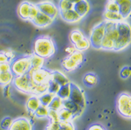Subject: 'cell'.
<instances>
[{
    "label": "cell",
    "instance_id": "cell-1",
    "mask_svg": "<svg viewBox=\"0 0 131 130\" xmlns=\"http://www.w3.org/2000/svg\"><path fill=\"white\" fill-rule=\"evenodd\" d=\"M13 83L15 88L20 92L37 97L47 93L48 90V84H36L31 80L29 73L23 76L14 77Z\"/></svg>",
    "mask_w": 131,
    "mask_h": 130
},
{
    "label": "cell",
    "instance_id": "cell-2",
    "mask_svg": "<svg viewBox=\"0 0 131 130\" xmlns=\"http://www.w3.org/2000/svg\"><path fill=\"white\" fill-rule=\"evenodd\" d=\"M33 50L34 54L47 59L54 54L56 48L52 39L48 36H44L36 38L34 43Z\"/></svg>",
    "mask_w": 131,
    "mask_h": 130
},
{
    "label": "cell",
    "instance_id": "cell-3",
    "mask_svg": "<svg viewBox=\"0 0 131 130\" xmlns=\"http://www.w3.org/2000/svg\"><path fill=\"white\" fill-rule=\"evenodd\" d=\"M118 36L117 22L106 21L105 34L101 44V49L107 51H114L118 40Z\"/></svg>",
    "mask_w": 131,
    "mask_h": 130
},
{
    "label": "cell",
    "instance_id": "cell-4",
    "mask_svg": "<svg viewBox=\"0 0 131 130\" xmlns=\"http://www.w3.org/2000/svg\"><path fill=\"white\" fill-rule=\"evenodd\" d=\"M118 40L114 48V52H120L129 47L131 42L130 26L126 20L117 22Z\"/></svg>",
    "mask_w": 131,
    "mask_h": 130
},
{
    "label": "cell",
    "instance_id": "cell-5",
    "mask_svg": "<svg viewBox=\"0 0 131 130\" xmlns=\"http://www.w3.org/2000/svg\"><path fill=\"white\" fill-rule=\"evenodd\" d=\"M84 61V56L82 52L74 51L63 58L61 61V66L67 72H73L80 67Z\"/></svg>",
    "mask_w": 131,
    "mask_h": 130
},
{
    "label": "cell",
    "instance_id": "cell-6",
    "mask_svg": "<svg viewBox=\"0 0 131 130\" xmlns=\"http://www.w3.org/2000/svg\"><path fill=\"white\" fill-rule=\"evenodd\" d=\"M31 70L30 55L15 59L10 65V71L14 77H19L27 74Z\"/></svg>",
    "mask_w": 131,
    "mask_h": 130
},
{
    "label": "cell",
    "instance_id": "cell-7",
    "mask_svg": "<svg viewBox=\"0 0 131 130\" xmlns=\"http://www.w3.org/2000/svg\"><path fill=\"white\" fill-rule=\"evenodd\" d=\"M116 110L120 115L126 118H131V97L128 93H122L116 98Z\"/></svg>",
    "mask_w": 131,
    "mask_h": 130
},
{
    "label": "cell",
    "instance_id": "cell-8",
    "mask_svg": "<svg viewBox=\"0 0 131 130\" xmlns=\"http://www.w3.org/2000/svg\"><path fill=\"white\" fill-rule=\"evenodd\" d=\"M105 20H102L101 22L96 25L92 29L89 37V42L93 48L97 50H101V44L105 34Z\"/></svg>",
    "mask_w": 131,
    "mask_h": 130
},
{
    "label": "cell",
    "instance_id": "cell-9",
    "mask_svg": "<svg viewBox=\"0 0 131 130\" xmlns=\"http://www.w3.org/2000/svg\"><path fill=\"white\" fill-rule=\"evenodd\" d=\"M71 86V93L69 96V100L76 104L77 105L84 111L86 106V100L84 91L82 88H81L78 85L73 82H70Z\"/></svg>",
    "mask_w": 131,
    "mask_h": 130
},
{
    "label": "cell",
    "instance_id": "cell-10",
    "mask_svg": "<svg viewBox=\"0 0 131 130\" xmlns=\"http://www.w3.org/2000/svg\"><path fill=\"white\" fill-rule=\"evenodd\" d=\"M31 80L37 85L48 84L52 80V73L50 70L43 68L31 70L29 73Z\"/></svg>",
    "mask_w": 131,
    "mask_h": 130
},
{
    "label": "cell",
    "instance_id": "cell-11",
    "mask_svg": "<svg viewBox=\"0 0 131 130\" xmlns=\"http://www.w3.org/2000/svg\"><path fill=\"white\" fill-rule=\"evenodd\" d=\"M40 12L54 20L59 15L58 7L50 1H43L35 4Z\"/></svg>",
    "mask_w": 131,
    "mask_h": 130
},
{
    "label": "cell",
    "instance_id": "cell-12",
    "mask_svg": "<svg viewBox=\"0 0 131 130\" xmlns=\"http://www.w3.org/2000/svg\"><path fill=\"white\" fill-rule=\"evenodd\" d=\"M8 130H33L31 121L26 117H19L13 120Z\"/></svg>",
    "mask_w": 131,
    "mask_h": 130
},
{
    "label": "cell",
    "instance_id": "cell-13",
    "mask_svg": "<svg viewBox=\"0 0 131 130\" xmlns=\"http://www.w3.org/2000/svg\"><path fill=\"white\" fill-rule=\"evenodd\" d=\"M44 130H75V125L73 121L65 122V121H56L49 122Z\"/></svg>",
    "mask_w": 131,
    "mask_h": 130
},
{
    "label": "cell",
    "instance_id": "cell-14",
    "mask_svg": "<svg viewBox=\"0 0 131 130\" xmlns=\"http://www.w3.org/2000/svg\"><path fill=\"white\" fill-rule=\"evenodd\" d=\"M54 20L52 19H51L48 16L43 14V13L40 12L39 10L35 18L31 21V22L36 27L41 28V29L48 27L52 24Z\"/></svg>",
    "mask_w": 131,
    "mask_h": 130
},
{
    "label": "cell",
    "instance_id": "cell-15",
    "mask_svg": "<svg viewBox=\"0 0 131 130\" xmlns=\"http://www.w3.org/2000/svg\"><path fill=\"white\" fill-rule=\"evenodd\" d=\"M59 15L64 22L69 24H76L80 22L82 20V18L73 9L64 11H59Z\"/></svg>",
    "mask_w": 131,
    "mask_h": 130
},
{
    "label": "cell",
    "instance_id": "cell-16",
    "mask_svg": "<svg viewBox=\"0 0 131 130\" xmlns=\"http://www.w3.org/2000/svg\"><path fill=\"white\" fill-rule=\"evenodd\" d=\"M63 107L66 108L73 113V120L80 117L84 112L83 109H82L80 107L69 99L63 100Z\"/></svg>",
    "mask_w": 131,
    "mask_h": 130
},
{
    "label": "cell",
    "instance_id": "cell-17",
    "mask_svg": "<svg viewBox=\"0 0 131 130\" xmlns=\"http://www.w3.org/2000/svg\"><path fill=\"white\" fill-rule=\"evenodd\" d=\"M90 9H91V6L87 0H81L79 2L75 4L73 6V10L82 19L88 15Z\"/></svg>",
    "mask_w": 131,
    "mask_h": 130
},
{
    "label": "cell",
    "instance_id": "cell-18",
    "mask_svg": "<svg viewBox=\"0 0 131 130\" xmlns=\"http://www.w3.org/2000/svg\"><path fill=\"white\" fill-rule=\"evenodd\" d=\"M115 2L119 7V13L124 20H126L130 16L131 0H116Z\"/></svg>",
    "mask_w": 131,
    "mask_h": 130
},
{
    "label": "cell",
    "instance_id": "cell-19",
    "mask_svg": "<svg viewBox=\"0 0 131 130\" xmlns=\"http://www.w3.org/2000/svg\"><path fill=\"white\" fill-rule=\"evenodd\" d=\"M31 5V2L29 1H24L20 3V4L18 8L17 12H18V16L22 20L28 21Z\"/></svg>",
    "mask_w": 131,
    "mask_h": 130
},
{
    "label": "cell",
    "instance_id": "cell-20",
    "mask_svg": "<svg viewBox=\"0 0 131 130\" xmlns=\"http://www.w3.org/2000/svg\"><path fill=\"white\" fill-rule=\"evenodd\" d=\"M40 106V102L39 98L34 95H31L26 102V108L28 111H29L31 114H34V113L35 112Z\"/></svg>",
    "mask_w": 131,
    "mask_h": 130
},
{
    "label": "cell",
    "instance_id": "cell-21",
    "mask_svg": "<svg viewBox=\"0 0 131 130\" xmlns=\"http://www.w3.org/2000/svg\"><path fill=\"white\" fill-rule=\"evenodd\" d=\"M51 73H52V80L54 81L60 86H64L71 82L68 78L61 72H59L57 70H54V71H51Z\"/></svg>",
    "mask_w": 131,
    "mask_h": 130
},
{
    "label": "cell",
    "instance_id": "cell-22",
    "mask_svg": "<svg viewBox=\"0 0 131 130\" xmlns=\"http://www.w3.org/2000/svg\"><path fill=\"white\" fill-rule=\"evenodd\" d=\"M103 20L105 21H109V22H121L124 21V18L119 13L110 12L107 10H104L103 13Z\"/></svg>",
    "mask_w": 131,
    "mask_h": 130
},
{
    "label": "cell",
    "instance_id": "cell-23",
    "mask_svg": "<svg viewBox=\"0 0 131 130\" xmlns=\"http://www.w3.org/2000/svg\"><path fill=\"white\" fill-rule=\"evenodd\" d=\"M14 75L11 71L6 73H0V86L2 87H6L13 82Z\"/></svg>",
    "mask_w": 131,
    "mask_h": 130
},
{
    "label": "cell",
    "instance_id": "cell-24",
    "mask_svg": "<svg viewBox=\"0 0 131 130\" xmlns=\"http://www.w3.org/2000/svg\"><path fill=\"white\" fill-rule=\"evenodd\" d=\"M31 65V70L39 69L43 67L45 59L40 57L34 54H31L30 55Z\"/></svg>",
    "mask_w": 131,
    "mask_h": 130
},
{
    "label": "cell",
    "instance_id": "cell-25",
    "mask_svg": "<svg viewBox=\"0 0 131 130\" xmlns=\"http://www.w3.org/2000/svg\"><path fill=\"white\" fill-rule=\"evenodd\" d=\"M58 115L59 120L61 121H65V122L73 121V113L63 107L58 111Z\"/></svg>",
    "mask_w": 131,
    "mask_h": 130
},
{
    "label": "cell",
    "instance_id": "cell-26",
    "mask_svg": "<svg viewBox=\"0 0 131 130\" xmlns=\"http://www.w3.org/2000/svg\"><path fill=\"white\" fill-rule=\"evenodd\" d=\"M98 82V77L94 73H89L86 74L85 76L84 77L83 83L84 84L87 86V87L91 88L96 85Z\"/></svg>",
    "mask_w": 131,
    "mask_h": 130
},
{
    "label": "cell",
    "instance_id": "cell-27",
    "mask_svg": "<svg viewBox=\"0 0 131 130\" xmlns=\"http://www.w3.org/2000/svg\"><path fill=\"white\" fill-rule=\"evenodd\" d=\"M84 37H86V36L84 35L83 33L78 29H76L71 32L70 36H69V39H70L71 43L74 45H75L77 43H78L79 41L82 40Z\"/></svg>",
    "mask_w": 131,
    "mask_h": 130
},
{
    "label": "cell",
    "instance_id": "cell-28",
    "mask_svg": "<svg viewBox=\"0 0 131 130\" xmlns=\"http://www.w3.org/2000/svg\"><path fill=\"white\" fill-rule=\"evenodd\" d=\"M70 93H71V86H70V83H69L66 85L61 86L56 95L58 96L59 98H60L62 100H65L69 98Z\"/></svg>",
    "mask_w": 131,
    "mask_h": 130
},
{
    "label": "cell",
    "instance_id": "cell-29",
    "mask_svg": "<svg viewBox=\"0 0 131 130\" xmlns=\"http://www.w3.org/2000/svg\"><path fill=\"white\" fill-rule=\"evenodd\" d=\"M91 44L89 42V40L86 37H84L80 41H79L78 43H77L75 45H74V48H75V50L79 52H83V51H86L89 48H90Z\"/></svg>",
    "mask_w": 131,
    "mask_h": 130
},
{
    "label": "cell",
    "instance_id": "cell-30",
    "mask_svg": "<svg viewBox=\"0 0 131 130\" xmlns=\"http://www.w3.org/2000/svg\"><path fill=\"white\" fill-rule=\"evenodd\" d=\"M62 107H63V100L60 98H59L58 96L55 95L53 98L52 100L51 101L50 104H49L48 107L49 109L59 111Z\"/></svg>",
    "mask_w": 131,
    "mask_h": 130
},
{
    "label": "cell",
    "instance_id": "cell-31",
    "mask_svg": "<svg viewBox=\"0 0 131 130\" xmlns=\"http://www.w3.org/2000/svg\"><path fill=\"white\" fill-rule=\"evenodd\" d=\"M54 96H55V95L52 94L50 93H48V92L40 95L38 97V98H39V100H40V104L46 106V107H48Z\"/></svg>",
    "mask_w": 131,
    "mask_h": 130
},
{
    "label": "cell",
    "instance_id": "cell-32",
    "mask_svg": "<svg viewBox=\"0 0 131 130\" xmlns=\"http://www.w3.org/2000/svg\"><path fill=\"white\" fill-rule=\"evenodd\" d=\"M48 111H49V109L48 107L40 104V107L36 109L35 112L34 113V115L38 118H48Z\"/></svg>",
    "mask_w": 131,
    "mask_h": 130
},
{
    "label": "cell",
    "instance_id": "cell-33",
    "mask_svg": "<svg viewBox=\"0 0 131 130\" xmlns=\"http://www.w3.org/2000/svg\"><path fill=\"white\" fill-rule=\"evenodd\" d=\"M73 4L69 2L67 0H59L58 5L59 11H64L73 9Z\"/></svg>",
    "mask_w": 131,
    "mask_h": 130
},
{
    "label": "cell",
    "instance_id": "cell-34",
    "mask_svg": "<svg viewBox=\"0 0 131 130\" xmlns=\"http://www.w3.org/2000/svg\"><path fill=\"white\" fill-rule=\"evenodd\" d=\"M60 86L58 84L55 82L54 81L51 80L49 84H48V93H50L54 95H57V93L60 88Z\"/></svg>",
    "mask_w": 131,
    "mask_h": 130
},
{
    "label": "cell",
    "instance_id": "cell-35",
    "mask_svg": "<svg viewBox=\"0 0 131 130\" xmlns=\"http://www.w3.org/2000/svg\"><path fill=\"white\" fill-rule=\"evenodd\" d=\"M105 10H107V11H110V12L119 13V7L116 2L107 1L105 5Z\"/></svg>",
    "mask_w": 131,
    "mask_h": 130
},
{
    "label": "cell",
    "instance_id": "cell-36",
    "mask_svg": "<svg viewBox=\"0 0 131 130\" xmlns=\"http://www.w3.org/2000/svg\"><path fill=\"white\" fill-rule=\"evenodd\" d=\"M12 122H13V119L10 117H8V116L7 117H5L2 120V122L0 123L1 128L2 129L8 130L10 127L11 124H12Z\"/></svg>",
    "mask_w": 131,
    "mask_h": 130
},
{
    "label": "cell",
    "instance_id": "cell-37",
    "mask_svg": "<svg viewBox=\"0 0 131 130\" xmlns=\"http://www.w3.org/2000/svg\"><path fill=\"white\" fill-rule=\"evenodd\" d=\"M38 13V8L36 7L35 4H33L31 3V5L30 10H29V20L28 21L31 22V20H34L35 17L37 15Z\"/></svg>",
    "mask_w": 131,
    "mask_h": 130
},
{
    "label": "cell",
    "instance_id": "cell-38",
    "mask_svg": "<svg viewBox=\"0 0 131 130\" xmlns=\"http://www.w3.org/2000/svg\"><path fill=\"white\" fill-rule=\"evenodd\" d=\"M48 118L50 120V122H56V121H59V115H58V111H54V110H52V109H49Z\"/></svg>",
    "mask_w": 131,
    "mask_h": 130
},
{
    "label": "cell",
    "instance_id": "cell-39",
    "mask_svg": "<svg viewBox=\"0 0 131 130\" xmlns=\"http://www.w3.org/2000/svg\"><path fill=\"white\" fill-rule=\"evenodd\" d=\"M120 76L122 79H128L130 76V68L129 66H125L120 72Z\"/></svg>",
    "mask_w": 131,
    "mask_h": 130
},
{
    "label": "cell",
    "instance_id": "cell-40",
    "mask_svg": "<svg viewBox=\"0 0 131 130\" xmlns=\"http://www.w3.org/2000/svg\"><path fill=\"white\" fill-rule=\"evenodd\" d=\"M10 71V63H2L0 64V73H6Z\"/></svg>",
    "mask_w": 131,
    "mask_h": 130
},
{
    "label": "cell",
    "instance_id": "cell-41",
    "mask_svg": "<svg viewBox=\"0 0 131 130\" xmlns=\"http://www.w3.org/2000/svg\"><path fill=\"white\" fill-rule=\"evenodd\" d=\"M88 130H106V129L104 127V126H103L101 124L95 123V124L91 125L88 128Z\"/></svg>",
    "mask_w": 131,
    "mask_h": 130
},
{
    "label": "cell",
    "instance_id": "cell-42",
    "mask_svg": "<svg viewBox=\"0 0 131 130\" xmlns=\"http://www.w3.org/2000/svg\"><path fill=\"white\" fill-rule=\"evenodd\" d=\"M9 63L10 60L8 59V58L6 56L4 52H0V64L2 63Z\"/></svg>",
    "mask_w": 131,
    "mask_h": 130
},
{
    "label": "cell",
    "instance_id": "cell-43",
    "mask_svg": "<svg viewBox=\"0 0 131 130\" xmlns=\"http://www.w3.org/2000/svg\"><path fill=\"white\" fill-rule=\"evenodd\" d=\"M67 1H68L69 2L72 3V4H76V3L79 2L81 1V0H67Z\"/></svg>",
    "mask_w": 131,
    "mask_h": 130
},
{
    "label": "cell",
    "instance_id": "cell-44",
    "mask_svg": "<svg viewBox=\"0 0 131 130\" xmlns=\"http://www.w3.org/2000/svg\"><path fill=\"white\" fill-rule=\"evenodd\" d=\"M107 1H111V2H115L116 0H107Z\"/></svg>",
    "mask_w": 131,
    "mask_h": 130
}]
</instances>
